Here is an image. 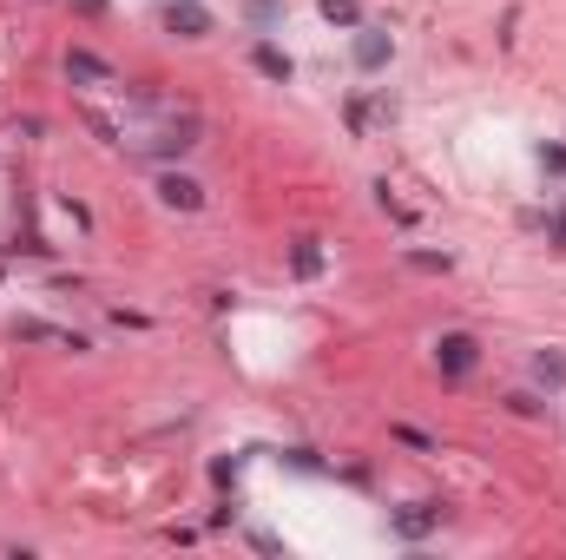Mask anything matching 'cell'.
Segmentation results:
<instances>
[{"label":"cell","instance_id":"1","mask_svg":"<svg viewBox=\"0 0 566 560\" xmlns=\"http://www.w3.org/2000/svg\"><path fill=\"white\" fill-rule=\"evenodd\" d=\"M435 363H441V376H455V383H461V376L481 363V343H474L468 330H448V336L435 343Z\"/></svg>","mask_w":566,"mask_h":560},{"label":"cell","instance_id":"2","mask_svg":"<svg viewBox=\"0 0 566 560\" xmlns=\"http://www.w3.org/2000/svg\"><path fill=\"white\" fill-rule=\"evenodd\" d=\"M389 521H395V534H402V541H422V534L441 528V508H435V501H409V508H395Z\"/></svg>","mask_w":566,"mask_h":560},{"label":"cell","instance_id":"3","mask_svg":"<svg viewBox=\"0 0 566 560\" xmlns=\"http://www.w3.org/2000/svg\"><path fill=\"white\" fill-rule=\"evenodd\" d=\"M158 205L198 211V205H205V185H198V178H185V172H165V178H158Z\"/></svg>","mask_w":566,"mask_h":560},{"label":"cell","instance_id":"4","mask_svg":"<svg viewBox=\"0 0 566 560\" xmlns=\"http://www.w3.org/2000/svg\"><path fill=\"white\" fill-rule=\"evenodd\" d=\"M165 27H172L178 40H205V33H211V14L198 7V0H172V14H165Z\"/></svg>","mask_w":566,"mask_h":560},{"label":"cell","instance_id":"5","mask_svg":"<svg viewBox=\"0 0 566 560\" xmlns=\"http://www.w3.org/2000/svg\"><path fill=\"white\" fill-rule=\"evenodd\" d=\"M356 66H362V73H376V66H389V33H376V27H356Z\"/></svg>","mask_w":566,"mask_h":560},{"label":"cell","instance_id":"6","mask_svg":"<svg viewBox=\"0 0 566 560\" xmlns=\"http://www.w3.org/2000/svg\"><path fill=\"white\" fill-rule=\"evenodd\" d=\"M534 383L540 389H566V350H540L534 356Z\"/></svg>","mask_w":566,"mask_h":560},{"label":"cell","instance_id":"7","mask_svg":"<svg viewBox=\"0 0 566 560\" xmlns=\"http://www.w3.org/2000/svg\"><path fill=\"white\" fill-rule=\"evenodd\" d=\"M251 60H257V73H264V80H277V86H290V53H283V47H270V40H264V47H257V53H251Z\"/></svg>","mask_w":566,"mask_h":560},{"label":"cell","instance_id":"8","mask_svg":"<svg viewBox=\"0 0 566 560\" xmlns=\"http://www.w3.org/2000/svg\"><path fill=\"white\" fill-rule=\"evenodd\" d=\"M66 73H73V80H112V66L99 60V53H66Z\"/></svg>","mask_w":566,"mask_h":560},{"label":"cell","instance_id":"9","mask_svg":"<svg viewBox=\"0 0 566 560\" xmlns=\"http://www.w3.org/2000/svg\"><path fill=\"white\" fill-rule=\"evenodd\" d=\"M290 271H297V277H316V271H323V251H316V238H303L297 251H290Z\"/></svg>","mask_w":566,"mask_h":560},{"label":"cell","instance_id":"10","mask_svg":"<svg viewBox=\"0 0 566 560\" xmlns=\"http://www.w3.org/2000/svg\"><path fill=\"white\" fill-rule=\"evenodd\" d=\"M323 20L330 27H362V7L356 0H323Z\"/></svg>","mask_w":566,"mask_h":560},{"label":"cell","instance_id":"11","mask_svg":"<svg viewBox=\"0 0 566 560\" xmlns=\"http://www.w3.org/2000/svg\"><path fill=\"white\" fill-rule=\"evenodd\" d=\"M409 264H415V271H448L455 257H448V251H409Z\"/></svg>","mask_w":566,"mask_h":560},{"label":"cell","instance_id":"12","mask_svg":"<svg viewBox=\"0 0 566 560\" xmlns=\"http://www.w3.org/2000/svg\"><path fill=\"white\" fill-rule=\"evenodd\" d=\"M540 165H547V172H566V145H540Z\"/></svg>","mask_w":566,"mask_h":560},{"label":"cell","instance_id":"13","mask_svg":"<svg viewBox=\"0 0 566 560\" xmlns=\"http://www.w3.org/2000/svg\"><path fill=\"white\" fill-rule=\"evenodd\" d=\"M395 442H409V448H435L422 429H409V422H395Z\"/></svg>","mask_w":566,"mask_h":560},{"label":"cell","instance_id":"14","mask_svg":"<svg viewBox=\"0 0 566 560\" xmlns=\"http://www.w3.org/2000/svg\"><path fill=\"white\" fill-rule=\"evenodd\" d=\"M79 14H106V0H73Z\"/></svg>","mask_w":566,"mask_h":560}]
</instances>
